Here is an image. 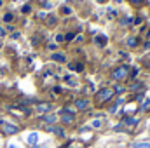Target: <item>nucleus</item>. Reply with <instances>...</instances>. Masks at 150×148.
I'll use <instances>...</instances> for the list:
<instances>
[{"mask_svg":"<svg viewBox=\"0 0 150 148\" xmlns=\"http://www.w3.org/2000/svg\"><path fill=\"white\" fill-rule=\"evenodd\" d=\"M2 131H4L5 134H16V132H18V125L9 124V122H2Z\"/></svg>","mask_w":150,"mask_h":148,"instance_id":"obj_1","label":"nucleus"},{"mask_svg":"<svg viewBox=\"0 0 150 148\" xmlns=\"http://www.w3.org/2000/svg\"><path fill=\"white\" fill-rule=\"evenodd\" d=\"M127 75V66H120V68H117V70H113L112 72V78H124Z\"/></svg>","mask_w":150,"mask_h":148,"instance_id":"obj_2","label":"nucleus"},{"mask_svg":"<svg viewBox=\"0 0 150 148\" xmlns=\"http://www.w3.org/2000/svg\"><path fill=\"white\" fill-rule=\"evenodd\" d=\"M26 143L32 145V147H35L38 143V132H30V134L26 136Z\"/></svg>","mask_w":150,"mask_h":148,"instance_id":"obj_3","label":"nucleus"},{"mask_svg":"<svg viewBox=\"0 0 150 148\" xmlns=\"http://www.w3.org/2000/svg\"><path fill=\"white\" fill-rule=\"evenodd\" d=\"M98 98H100L101 101H105V99L112 98V91H110V89H101V91L98 92Z\"/></svg>","mask_w":150,"mask_h":148,"instance_id":"obj_4","label":"nucleus"},{"mask_svg":"<svg viewBox=\"0 0 150 148\" xmlns=\"http://www.w3.org/2000/svg\"><path fill=\"white\" fill-rule=\"evenodd\" d=\"M52 59L58 61V63H65V61H67V58H65L63 52H56V54H52Z\"/></svg>","mask_w":150,"mask_h":148,"instance_id":"obj_5","label":"nucleus"},{"mask_svg":"<svg viewBox=\"0 0 150 148\" xmlns=\"http://www.w3.org/2000/svg\"><path fill=\"white\" fill-rule=\"evenodd\" d=\"M65 113L61 115V120L65 122V124H68V122H72L74 120V113H67V110H63Z\"/></svg>","mask_w":150,"mask_h":148,"instance_id":"obj_6","label":"nucleus"},{"mask_svg":"<svg viewBox=\"0 0 150 148\" xmlns=\"http://www.w3.org/2000/svg\"><path fill=\"white\" fill-rule=\"evenodd\" d=\"M94 44H98L100 47H103V45L107 44V37H105V35H98V37L94 38Z\"/></svg>","mask_w":150,"mask_h":148,"instance_id":"obj_7","label":"nucleus"},{"mask_svg":"<svg viewBox=\"0 0 150 148\" xmlns=\"http://www.w3.org/2000/svg\"><path fill=\"white\" fill-rule=\"evenodd\" d=\"M51 110V105L49 103H40L37 105V111H49Z\"/></svg>","mask_w":150,"mask_h":148,"instance_id":"obj_8","label":"nucleus"},{"mask_svg":"<svg viewBox=\"0 0 150 148\" xmlns=\"http://www.w3.org/2000/svg\"><path fill=\"white\" fill-rule=\"evenodd\" d=\"M133 148H150V143H147V141H143V143H134Z\"/></svg>","mask_w":150,"mask_h":148,"instance_id":"obj_9","label":"nucleus"},{"mask_svg":"<svg viewBox=\"0 0 150 148\" xmlns=\"http://www.w3.org/2000/svg\"><path fill=\"white\" fill-rule=\"evenodd\" d=\"M86 106H87V101H86V99H79V101H77V108L82 110V108H86Z\"/></svg>","mask_w":150,"mask_h":148,"instance_id":"obj_10","label":"nucleus"},{"mask_svg":"<svg viewBox=\"0 0 150 148\" xmlns=\"http://www.w3.org/2000/svg\"><path fill=\"white\" fill-rule=\"evenodd\" d=\"M44 120H45V122H49V124H52V122H56V115H45V117H44Z\"/></svg>","mask_w":150,"mask_h":148,"instance_id":"obj_11","label":"nucleus"},{"mask_svg":"<svg viewBox=\"0 0 150 148\" xmlns=\"http://www.w3.org/2000/svg\"><path fill=\"white\" fill-rule=\"evenodd\" d=\"M68 68H70V70H75V72H80V70H82V65H74V63H72V65H68Z\"/></svg>","mask_w":150,"mask_h":148,"instance_id":"obj_12","label":"nucleus"},{"mask_svg":"<svg viewBox=\"0 0 150 148\" xmlns=\"http://www.w3.org/2000/svg\"><path fill=\"white\" fill-rule=\"evenodd\" d=\"M127 45H129V47H134V45H136V38H129V40H127Z\"/></svg>","mask_w":150,"mask_h":148,"instance_id":"obj_13","label":"nucleus"},{"mask_svg":"<svg viewBox=\"0 0 150 148\" xmlns=\"http://www.w3.org/2000/svg\"><path fill=\"white\" fill-rule=\"evenodd\" d=\"M93 127H101V120H100V118L93 120Z\"/></svg>","mask_w":150,"mask_h":148,"instance_id":"obj_14","label":"nucleus"},{"mask_svg":"<svg viewBox=\"0 0 150 148\" xmlns=\"http://www.w3.org/2000/svg\"><path fill=\"white\" fill-rule=\"evenodd\" d=\"M126 124H131V125H133V124H138V120H136V118H127Z\"/></svg>","mask_w":150,"mask_h":148,"instance_id":"obj_15","label":"nucleus"},{"mask_svg":"<svg viewBox=\"0 0 150 148\" xmlns=\"http://www.w3.org/2000/svg\"><path fill=\"white\" fill-rule=\"evenodd\" d=\"M61 12H63V14H70L72 11H70V7H63V9H61Z\"/></svg>","mask_w":150,"mask_h":148,"instance_id":"obj_16","label":"nucleus"},{"mask_svg":"<svg viewBox=\"0 0 150 148\" xmlns=\"http://www.w3.org/2000/svg\"><path fill=\"white\" fill-rule=\"evenodd\" d=\"M11 19H12V14H5V16H4V21H7V23H9Z\"/></svg>","mask_w":150,"mask_h":148,"instance_id":"obj_17","label":"nucleus"},{"mask_svg":"<svg viewBox=\"0 0 150 148\" xmlns=\"http://www.w3.org/2000/svg\"><path fill=\"white\" fill-rule=\"evenodd\" d=\"M30 11H32L30 5H25V7H23V12H30Z\"/></svg>","mask_w":150,"mask_h":148,"instance_id":"obj_18","label":"nucleus"},{"mask_svg":"<svg viewBox=\"0 0 150 148\" xmlns=\"http://www.w3.org/2000/svg\"><path fill=\"white\" fill-rule=\"evenodd\" d=\"M65 38H67V40H72V38H75V35H74V33H68Z\"/></svg>","mask_w":150,"mask_h":148,"instance_id":"obj_19","label":"nucleus"},{"mask_svg":"<svg viewBox=\"0 0 150 148\" xmlns=\"http://www.w3.org/2000/svg\"><path fill=\"white\" fill-rule=\"evenodd\" d=\"M138 72H140L138 68H133V73H131V75H133V77H136V75H138Z\"/></svg>","mask_w":150,"mask_h":148,"instance_id":"obj_20","label":"nucleus"},{"mask_svg":"<svg viewBox=\"0 0 150 148\" xmlns=\"http://www.w3.org/2000/svg\"><path fill=\"white\" fill-rule=\"evenodd\" d=\"M9 148H19L16 143H9Z\"/></svg>","mask_w":150,"mask_h":148,"instance_id":"obj_21","label":"nucleus"},{"mask_svg":"<svg viewBox=\"0 0 150 148\" xmlns=\"http://www.w3.org/2000/svg\"><path fill=\"white\" fill-rule=\"evenodd\" d=\"M142 2H143V0H131V4H134V5H136V4H142Z\"/></svg>","mask_w":150,"mask_h":148,"instance_id":"obj_22","label":"nucleus"},{"mask_svg":"<svg viewBox=\"0 0 150 148\" xmlns=\"http://www.w3.org/2000/svg\"><path fill=\"white\" fill-rule=\"evenodd\" d=\"M98 2H100V4H105V2H107V0H98Z\"/></svg>","mask_w":150,"mask_h":148,"instance_id":"obj_23","label":"nucleus"},{"mask_svg":"<svg viewBox=\"0 0 150 148\" xmlns=\"http://www.w3.org/2000/svg\"><path fill=\"white\" fill-rule=\"evenodd\" d=\"M33 148H44V147H38V145H35V147H33Z\"/></svg>","mask_w":150,"mask_h":148,"instance_id":"obj_24","label":"nucleus"},{"mask_svg":"<svg viewBox=\"0 0 150 148\" xmlns=\"http://www.w3.org/2000/svg\"><path fill=\"white\" fill-rule=\"evenodd\" d=\"M0 5H2V0H0Z\"/></svg>","mask_w":150,"mask_h":148,"instance_id":"obj_25","label":"nucleus"},{"mask_svg":"<svg viewBox=\"0 0 150 148\" xmlns=\"http://www.w3.org/2000/svg\"><path fill=\"white\" fill-rule=\"evenodd\" d=\"M149 35H150V30H149Z\"/></svg>","mask_w":150,"mask_h":148,"instance_id":"obj_26","label":"nucleus"}]
</instances>
